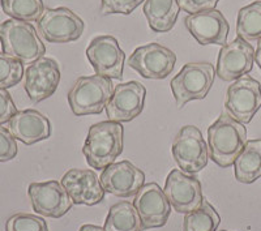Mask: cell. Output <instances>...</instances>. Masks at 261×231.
Returning a JSON list of instances; mask_svg holds the SVG:
<instances>
[{
	"mask_svg": "<svg viewBox=\"0 0 261 231\" xmlns=\"http://www.w3.org/2000/svg\"><path fill=\"white\" fill-rule=\"evenodd\" d=\"M163 192L172 209L183 214L199 209L205 200L199 179L179 169L172 170L167 175Z\"/></svg>",
	"mask_w": 261,
	"mask_h": 231,
	"instance_id": "30bf717a",
	"label": "cell"
},
{
	"mask_svg": "<svg viewBox=\"0 0 261 231\" xmlns=\"http://www.w3.org/2000/svg\"><path fill=\"white\" fill-rule=\"evenodd\" d=\"M184 24L191 33V36L200 45L225 46L227 43L230 25L218 9H208V11L188 15L184 18Z\"/></svg>",
	"mask_w": 261,
	"mask_h": 231,
	"instance_id": "e0dca14e",
	"label": "cell"
},
{
	"mask_svg": "<svg viewBox=\"0 0 261 231\" xmlns=\"http://www.w3.org/2000/svg\"><path fill=\"white\" fill-rule=\"evenodd\" d=\"M0 6L7 16L27 22H38L46 9L43 0H0Z\"/></svg>",
	"mask_w": 261,
	"mask_h": 231,
	"instance_id": "d4e9b609",
	"label": "cell"
},
{
	"mask_svg": "<svg viewBox=\"0 0 261 231\" xmlns=\"http://www.w3.org/2000/svg\"><path fill=\"white\" fill-rule=\"evenodd\" d=\"M255 62V50L252 45L244 39L237 38L230 43L222 46L218 60H217L216 73L223 81H237L251 72Z\"/></svg>",
	"mask_w": 261,
	"mask_h": 231,
	"instance_id": "5bb4252c",
	"label": "cell"
},
{
	"mask_svg": "<svg viewBox=\"0 0 261 231\" xmlns=\"http://www.w3.org/2000/svg\"><path fill=\"white\" fill-rule=\"evenodd\" d=\"M62 186L68 192L73 204L93 207L102 202L106 195L101 179L93 170H68L63 175Z\"/></svg>",
	"mask_w": 261,
	"mask_h": 231,
	"instance_id": "d6986e66",
	"label": "cell"
},
{
	"mask_svg": "<svg viewBox=\"0 0 261 231\" xmlns=\"http://www.w3.org/2000/svg\"><path fill=\"white\" fill-rule=\"evenodd\" d=\"M24 77V64L20 60L0 53V89H9L17 85Z\"/></svg>",
	"mask_w": 261,
	"mask_h": 231,
	"instance_id": "4316f807",
	"label": "cell"
},
{
	"mask_svg": "<svg viewBox=\"0 0 261 231\" xmlns=\"http://www.w3.org/2000/svg\"><path fill=\"white\" fill-rule=\"evenodd\" d=\"M86 58L97 74L111 80H122L125 54L115 37L98 36L93 38L86 48Z\"/></svg>",
	"mask_w": 261,
	"mask_h": 231,
	"instance_id": "8fae6325",
	"label": "cell"
},
{
	"mask_svg": "<svg viewBox=\"0 0 261 231\" xmlns=\"http://www.w3.org/2000/svg\"><path fill=\"white\" fill-rule=\"evenodd\" d=\"M114 93L111 79L93 74L81 76L68 92V104L76 116L101 114Z\"/></svg>",
	"mask_w": 261,
	"mask_h": 231,
	"instance_id": "277c9868",
	"label": "cell"
},
{
	"mask_svg": "<svg viewBox=\"0 0 261 231\" xmlns=\"http://www.w3.org/2000/svg\"><path fill=\"white\" fill-rule=\"evenodd\" d=\"M79 231H105L103 227H99V226L94 225H84L81 226Z\"/></svg>",
	"mask_w": 261,
	"mask_h": 231,
	"instance_id": "836d02e7",
	"label": "cell"
},
{
	"mask_svg": "<svg viewBox=\"0 0 261 231\" xmlns=\"http://www.w3.org/2000/svg\"><path fill=\"white\" fill-rule=\"evenodd\" d=\"M145 0H101L102 15H130Z\"/></svg>",
	"mask_w": 261,
	"mask_h": 231,
	"instance_id": "f1b7e54d",
	"label": "cell"
},
{
	"mask_svg": "<svg viewBox=\"0 0 261 231\" xmlns=\"http://www.w3.org/2000/svg\"><path fill=\"white\" fill-rule=\"evenodd\" d=\"M237 34L248 43L261 39V2H253L238 12Z\"/></svg>",
	"mask_w": 261,
	"mask_h": 231,
	"instance_id": "cb8c5ba5",
	"label": "cell"
},
{
	"mask_svg": "<svg viewBox=\"0 0 261 231\" xmlns=\"http://www.w3.org/2000/svg\"><path fill=\"white\" fill-rule=\"evenodd\" d=\"M247 141V128L227 113L221 114L208 128L209 154L212 161L223 169L234 165Z\"/></svg>",
	"mask_w": 261,
	"mask_h": 231,
	"instance_id": "6da1fadb",
	"label": "cell"
},
{
	"mask_svg": "<svg viewBox=\"0 0 261 231\" xmlns=\"http://www.w3.org/2000/svg\"><path fill=\"white\" fill-rule=\"evenodd\" d=\"M221 223L220 214L214 207L204 200L201 207L186 214L183 231H217Z\"/></svg>",
	"mask_w": 261,
	"mask_h": 231,
	"instance_id": "484cf974",
	"label": "cell"
},
{
	"mask_svg": "<svg viewBox=\"0 0 261 231\" xmlns=\"http://www.w3.org/2000/svg\"><path fill=\"white\" fill-rule=\"evenodd\" d=\"M6 231H48V227L42 217L17 213L7 219Z\"/></svg>",
	"mask_w": 261,
	"mask_h": 231,
	"instance_id": "83f0119b",
	"label": "cell"
},
{
	"mask_svg": "<svg viewBox=\"0 0 261 231\" xmlns=\"http://www.w3.org/2000/svg\"><path fill=\"white\" fill-rule=\"evenodd\" d=\"M212 63H187L171 80V90L179 109L195 99H204L216 79Z\"/></svg>",
	"mask_w": 261,
	"mask_h": 231,
	"instance_id": "5b68a950",
	"label": "cell"
},
{
	"mask_svg": "<svg viewBox=\"0 0 261 231\" xmlns=\"http://www.w3.org/2000/svg\"><path fill=\"white\" fill-rule=\"evenodd\" d=\"M255 62H256V64H257L258 67H260V69H261V39H260V41H258L257 48H256V51H255Z\"/></svg>",
	"mask_w": 261,
	"mask_h": 231,
	"instance_id": "d6a6232c",
	"label": "cell"
},
{
	"mask_svg": "<svg viewBox=\"0 0 261 231\" xmlns=\"http://www.w3.org/2000/svg\"><path fill=\"white\" fill-rule=\"evenodd\" d=\"M124 130L122 123L106 120L93 124L84 142L83 153L90 167L103 170L123 151Z\"/></svg>",
	"mask_w": 261,
	"mask_h": 231,
	"instance_id": "7a4b0ae2",
	"label": "cell"
},
{
	"mask_svg": "<svg viewBox=\"0 0 261 231\" xmlns=\"http://www.w3.org/2000/svg\"><path fill=\"white\" fill-rule=\"evenodd\" d=\"M105 231H144L143 221L134 204L119 201L110 208L103 226Z\"/></svg>",
	"mask_w": 261,
	"mask_h": 231,
	"instance_id": "603a6c76",
	"label": "cell"
},
{
	"mask_svg": "<svg viewBox=\"0 0 261 231\" xmlns=\"http://www.w3.org/2000/svg\"><path fill=\"white\" fill-rule=\"evenodd\" d=\"M176 55L165 46L151 42L140 46L128 58V65L144 79L163 80L175 67Z\"/></svg>",
	"mask_w": 261,
	"mask_h": 231,
	"instance_id": "ba28073f",
	"label": "cell"
},
{
	"mask_svg": "<svg viewBox=\"0 0 261 231\" xmlns=\"http://www.w3.org/2000/svg\"><path fill=\"white\" fill-rule=\"evenodd\" d=\"M220 231H227V230H220Z\"/></svg>",
	"mask_w": 261,
	"mask_h": 231,
	"instance_id": "e575fe53",
	"label": "cell"
},
{
	"mask_svg": "<svg viewBox=\"0 0 261 231\" xmlns=\"http://www.w3.org/2000/svg\"><path fill=\"white\" fill-rule=\"evenodd\" d=\"M180 6L178 0H145L144 15L149 28L155 33H167L178 20Z\"/></svg>",
	"mask_w": 261,
	"mask_h": 231,
	"instance_id": "44dd1931",
	"label": "cell"
},
{
	"mask_svg": "<svg viewBox=\"0 0 261 231\" xmlns=\"http://www.w3.org/2000/svg\"><path fill=\"white\" fill-rule=\"evenodd\" d=\"M59 83V64L51 58H41L25 71V92L33 104L50 98L57 92Z\"/></svg>",
	"mask_w": 261,
	"mask_h": 231,
	"instance_id": "2e32d148",
	"label": "cell"
},
{
	"mask_svg": "<svg viewBox=\"0 0 261 231\" xmlns=\"http://www.w3.org/2000/svg\"><path fill=\"white\" fill-rule=\"evenodd\" d=\"M180 9L188 15L208 11V9H216V6L220 0H178Z\"/></svg>",
	"mask_w": 261,
	"mask_h": 231,
	"instance_id": "1f68e13d",
	"label": "cell"
},
{
	"mask_svg": "<svg viewBox=\"0 0 261 231\" xmlns=\"http://www.w3.org/2000/svg\"><path fill=\"white\" fill-rule=\"evenodd\" d=\"M85 24L65 7L46 8L38 20V32L50 43H68L83 36Z\"/></svg>",
	"mask_w": 261,
	"mask_h": 231,
	"instance_id": "9c48e42d",
	"label": "cell"
},
{
	"mask_svg": "<svg viewBox=\"0 0 261 231\" xmlns=\"http://www.w3.org/2000/svg\"><path fill=\"white\" fill-rule=\"evenodd\" d=\"M17 156V142L8 128L0 125V162L12 161Z\"/></svg>",
	"mask_w": 261,
	"mask_h": 231,
	"instance_id": "f546056e",
	"label": "cell"
},
{
	"mask_svg": "<svg viewBox=\"0 0 261 231\" xmlns=\"http://www.w3.org/2000/svg\"><path fill=\"white\" fill-rule=\"evenodd\" d=\"M105 191L116 197L135 196L145 183V174L129 161L111 163L99 176Z\"/></svg>",
	"mask_w": 261,
	"mask_h": 231,
	"instance_id": "ac0fdd59",
	"label": "cell"
},
{
	"mask_svg": "<svg viewBox=\"0 0 261 231\" xmlns=\"http://www.w3.org/2000/svg\"><path fill=\"white\" fill-rule=\"evenodd\" d=\"M2 50L22 64H33L46 54V46L30 22L9 18L0 24Z\"/></svg>",
	"mask_w": 261,
	"mask_h": 231,
	"instance_id": "3957f363",
	"label": "cell"
},
{
	"mask_svg": "<svg viewBox=\"0 0 261 231\" xmlns=\"http://www.w3.org/2000/svg\"><path fill=\"white\" fill-rule=\"evenodd\" d=\"M17 113V107L7 89H0V125L9 123Z\"/></svg>",
	"mask_w": 261,
	"mask_h": 231,
	"instance_id": "4dcf8cb0",
	"label": "cell"
},
{
	"mask_svg": "<svg viewBox=\"0 0 261 231\" xmlns=\"http://www.w3.org/2000/svg\"><path fill=\"white\" fill-rule=\"evenodd\" d=\"M8 130L16 140H20L25 145H33L51 136V123L48 118L33 109L17 111L9 120Z\"/></svg>",
	"mask_w": 261,
	"mask_h": 231,
	"instance_id": "ffe728a7",
	"label": "cell"
},
{
	"mask_svg": "<svg viewBox=\"0 0 261 231\" xmlns=\"http://www.w3.org/2000/svg\"><path fill=\"white\" fill-rule=\"evenodd\" d=\"M134 205L145 230L166 225L172 208L157 183L144 184L135 195Z\"/></svg>",
	"mask_w": 261,
	"mask_h": 231,
	"instance_id": "9a60e30c",
	"label": "cell"
},
{
	"mask_svg": "<svg viewBox=\"0 0 261 231\" xmlns=\"http://www.w3.org/2000/svg\"><path fill=\"white\" fill-rule=\"evenodd\" d=\"M146 89L139 81L122 83L114 88V93L106 106L109 120L128 123L141 114L145 105Z\"/></svg>",
	"mask_w": 261,
	"mask_h": 231,
	"instance_id": "7c38bea8",
	"label": "cell"
},
{
	"mask_svg": "<svg viewBox=\"0 0 261 231\" xmlns=\"http://www.w3.org/2000/svg\"><path fill=\"white\" fill-rule=\"evenodd\" d=\"M28 195L34 212L48 218H62L73 205L68 192L57 181L32 183L28 188Z\"/></svg>",
	"mask_w": 261,
	"mask_h": 231,
	"instance_id": "4fadbf2b",
	"label": "cell"
},
{
	"mask_svg": "<svg viewBox=\"0 0 261 231\" xmlns=\"http://www.w3.org/2000/svg\"><path fill=\"white\" fill-rule=\"evenodd\" d=\"M235 178L251 184L261 178V140H249L234 162Z\"/></svg>",
	"mask_w": 261,
	"mask_h": 231,
	"instance_id": "7402d4cb",
	"label": "cell"
},
{
	"mask_svg": "<svg viewBox=\"0 0 261 231\" xmlns=\"http://www.w3.org/2000/svg\"><path fill=\"white\" fill-rule=\"evenodd\" d=\"M261 107V85L251 76H243L228 86L226 113L242 124H248Z\"/></svg>",
	"mask_w": 261,
	"mask_h": 231,
	"instance_id": "52a82bcc",
	"label": "cell"
},
{
	"mask_svg": "<svg viewBox=\"0 0 261 231\" xmlns=\"http://www.w3.org/2000/svg\"><path fill=\"white\" fill-rule=\"evenodd\" d=\"M172 156L179 169L186 174H197L205 169L209 160V148L201 131L195 125H184L172 142Z\"/></svg>",
	"mask_w": 261,
	"mask_h": 231,
	"instance_id": "8992f818",
	"label": "cell"
}]
</instances>
